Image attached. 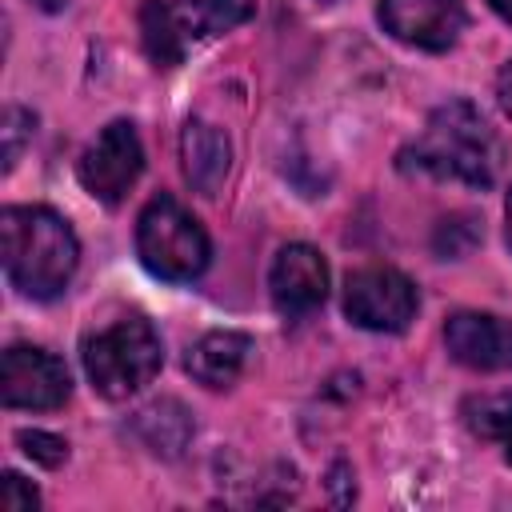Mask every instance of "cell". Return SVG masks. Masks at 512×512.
Listing matches in <instances>:
<instances>
[{
  "mask_svg": "<svg viewBox=\"0 0 512 512\" xmlns=\"http://www.w3.org/2000/svg\"><path fill=\"white\" fill-rule=\"evenodd\" d=\"M0 264L20 296L52 300L80 264L72 224L44 204H12L0 212Z\"/></svg>",
  "mask_w": 512,
  "mask_h": 512,
  "instance_id": "obj_1",
  "label": "cell"
},
{
  "mask_svg": "<svg viewBox=\"0 0 512 512\" xmlns=\"http://www.w3.org/2000/svg\"><path fill=\"white\" fill-rule=\"evenodd\" d=\"M400 168L468 188H492L500 168V140L476 104L452 100L440 104L424 132L400 152Z\"/></svg>",
  "mask_w": 512,
  "mask_h": 512,
  "instance_id": "obj_2",
  "label": "cell"
},
{
  "mask_svg": "<svg viewBox=\"0 0 512 512\" xmlns=\"http://www.w3.org/2000/svg\"><path fill=\"white\" fill-rule=\"evenodd\" d=\"M80 356H84V372H88L92 388L104 400L136 396L144 384H152V376L164 364L160 336L144 316H124V320L92 332L84 340Z\"/></svg>",
  "mask_w": 512,
  "mask_h": 512,
  "instance_id": "obj_3",
  "label": "cell"
},
{
  "mask_svg": "<svg viewBox=\"0 0 512 512\" xmlns=\"http://www.w3.org/2000/svg\"><path fill=\"white\" fill-rule=\"evenodd\" d=\"M136 252L140 264L160 280H196L208 268L212 244L200 220L168 192L152 196L136 220Z\"/></svg>",
  "mask_w": 512,
  "mask_h": 512,
  "instance_id": "obj_4",
  "label": "cell"
},
{
  "mask_svg": "<svg viewBox=\"0 0 512 512\" xmlns=\"http://www.w3.org/2000/svg\"><path fill=\"white\" fill-rule=\"evenodd\" d=\"M416 304H420L416 284L384 264L360 268L344 284V312L352 324L368 332H404L416 316Z\"/></svg>",
  "mask_w": 512,
  "mask_h": 512,
  "instance_id": "obj_5",
  "label": "cell"
},
{
  "mask_svg": "<svg viewBox=\"0 0 512 512\" xmlns=\"http://www.w3.org/2000/svg\"><path fill=\"white\" fill-rule=\"evenodd\" d=\"M140 168H144V148L128 120L104 124L100 136L76 160V176H80L84 192H92L100 204H120L128 196V188L136 184Z\"/></svg>",
  "mask_w": 512,
  "mask_h": 512,
  "instance_id": "obj_6",
  "label": "cell"
},
{
  "mask_svg": "<svg viewBox=\"0 0 512 512\" xmlns=\"http://www.w3.org/2000/svg\"><path fill=\"white\" fill-rule=\"evenodd\" d=\"M68 392H72V380L60 356L32 344H12L0 356V400L8 408L48 412V408H60Z\"/></svg>",
  "mask_w": 512,
  "mask_h": 512,
  "instance_id": "obj_7",
  "label": "cell"
},
{
  "mask_svg": "<svg viewBox=\"0 0 512 512\" xmlns=\"http://www.w3.org/2000/svg\"><path fill=\"white\" fill-rule=\"evenodd\" d=\"M380 28L424 52H448L464 32V0H380L376 4Z\"/></svg>",
  "mask_w": 512,
  "mask_h": 512,
  "instance_id": "obj_8",
  "label": "cell"
},
{
  "mask_svg": "<svg viewBox=\"0 0 512 512\" xmlns=\"http://www.w3.org/2000/svg\"><path fill=\"white\" fill-rule=\"evenodd\" d=\"M444 344L456 364L476 372L512 368V320L492 312H452L444 324Z\"/></svg>",
  "mask_w": 512,
  "mask_h": 512,
  "instance_id": "obj_9",
  "label": "cell"
},
{
  "mask_svg": "<svg viewBox=\"0 0 512 512\" xmlns=\"http://www.w3.org/2000/svg\"><path fill=\"white\" fill-rule=\"evenodd\" d=\"M272 304L284 316H304L328 296V264L312 244H284L268 272Z\"/></svg>",
  "mask_w": 512,
  "mask_h": 512,
  "instance_id": "obj_10",
  "label": "cell"
},
{
  "mask_svg": "<svg viewBox=\"0 0 512 512\" xmlns=\"http://www.w3.org/2000/svg\"><path fill=\"white\" fill-rule=\"evenodd\" d=\"M228 164H232V144H228L224 128H216L208 120H188L180 132V168H184V180L192 184V192L216 196L228 176Z\"/></svg>",
  "mask_w": 512,
  "mask_h": 512,
  "instance_id": "obj_11",
  "label": "cell"
},
{
  "mask_svg": "<svg viewBox=\"0 0 512 512\" xmlns=\"http://www.w3.org/2000/svg\"><path fill=\"white\" fill-rule=\"evenodd\" d=\"M248 352H252V340L244 332H232V328H220V332H208L192 344L188 352V372L192 380H200L204 388H228L244 364H248Z\"/></svg>",
  "mask_w": 512,
  "mask_h": 512,
  "instance_id": "obj_12",
  "label": "cell"
},
{
  "mask_svg": "<svg viewBox=\"0 0 512 512\" xmlns=\"http://www.w3.org/2000/svg\"><path fill=\"white\" fill-rule=\"evenodd\" d=\"M140 40L156 68H176L184 60L188 32L172 8V0H144L140 4Z\"/></svg>",
  "mask_w": 512,
  "mask_h": 512,
  "instance_id": "obj_13",
  "label": "cell"
},
{
  "mask_svg": "<svg viewBox=\"0 0 512 512\" xmlns=\"http://www.w3.org/2000/svg\"><path fill=\"white\" fill-rule=\"evenodd\" d=\"M136 432L156 456H180L184 444L192 440V416L180 400H156L136 412Z\"/></svg>",
  "mask_w": 512,
  "mask_h": 512,
  "instance_id": "obj_14",
  "label": "cell"
},
{
  "mask_svg": "<svg viewBox=\"0 0 512 512\" xmlns=\"http://www.w3.org/2000/svg\"><path fill=\"white\" fill-rule=\"evenodd\" d=\"M188 36H216L252 16V0H172Z\"/></svg>",
  "mask_w": 512,
  "mask_h": 512,
  "instance_id": "obj_15",
  "label": "cell"
},
{
  "mask_svg": "<svg viewBox=\"0 0 512 512\" xmlns=\"http://www.w3.org/2000/svg\"><path fill=\"white\" fill-rule=\"evenodd\" d=\"M464 424L484 440H500L512 428V396L508 392H492V396L464 400Z\"/></svg>",
  "mask_w": 512,
  "mask_h": 512,
  "instance_id": "obj_16",
  "label": "cell"
},
{
  "mask_svg": "<svg viewBox=\"0 0 512 512\" xmlns=\"http://www.w3.org/2000/svg\"><path fill=\"white\" fill-rule=\"evenodd\" d=\"M476 240H480V224L472 216H448V220H440V228L432 236V248H436L440 260H460L476 248Z\"/></svg>",
  "mask_w": 512,
  "mask_h": 512,
  "instance_id": "obj_17",
  "label": "cell"
},
{
  "mask_svg": "<svg viewBox=\"0 0 512 512\" xmlns=\"http://www.w3.org/2000/svg\"><path fill=\"white\" fill-rule=\"evenodd\" d=\"M32 128H36V116H32L28 108H20V104H8V108H4V116H0V140H4V172H12V168H16V160H20L24 144L32 140Z\"/></svg>",
  "mask_w": 512,
  "mask_h": 512,
  "instance_id": "obj_18",
  "label": "cell"
},
{
  "mask_svg": "<svg viewBox=\"0 0 512 512\" xmlns=\"http://www.w3.org/2000/svg\"><path fill=\"white\" fill-rule=\"evenodd\" d=\"M16 440H20V448L36 460V464H44V468H56V464H64V456H68V444L56 436V432H40V428H24V432H16Z\"/></svg>",
  "mask_w": 512,
  "mask_h": 512,
  "instance_id": "obj_19",
  "label": "cell"
},
{
  "mask_svg": "<svg viewBox=\"0 0 512 512\" xmlns=\"http://www.w3.org/2000/svg\"><path fill=\"white\" fill-rule=\"evenodd\" d=\"M36 504H40L36 488L20 472H4V480H0V508L4 512H32Z\"/></svg>",
  "mask_w": 512,
  "mask_h": 512,
  "instance_id": "obj_20",
  "label": "cell"
},
{
  "mask_svg": "<svg viewBox=\"0 0 512 512\" xmlns=\"http://www.w3.org/2000/svg\"><path fill=\"white\" fill-rule=\"evenodd\" d=\"M496 100H500V108L512 116V60L500 68V76H496Z\"/></svg>",
  "mask_w": 512,
  "mask_h": 512,
  "instance_id": "obj_21",
  "label": "cell"
},
{
  "mask_svg": "<svg viewBox=\"0 0 512 512\" xmlns=\"http://www.w3.org/2000/svg\"><path fill=\"white\" fill-rule=\"evenodd\" d=\"M488 4H492V12H496L500 20H508V24H512V0H488Z\"/></svg>",
  "mask_w": 512,
  "mask_h": 512,
  "instance_id": "obj_22",
  "label": "cell"
},
{
  "mask_svg": "<svg viewBox=\"0 0 512 512\" xmlns=\"http://www.w3.org/2000/svg\"><path fill=\"white\" fill-rule=\"evenodd\" d=\"M28 4H36L40 12H60V8H64L68 0H28Z\"/></svg>",
  "mask_w": 512,
  "mask_h": 512,
  "instance_id": "obj_23",
  "label": "cell"
},
{
  "mask_svg": "<svg viewBox=\"0 0 512 512\" xmlns=\"http://www.w3.org/2000/svg\"><path fill=\"white\" fill-rule=\"evenodd\" d=\"M504 220H508L504 236H508V248H512V192H508V204H504Z\"/></svg>",
  "mask_w": 512,
  "mask_h": 512,
  "instance_id": "obj_24",
  "label": "cell"
},
{
  "mask_svg": "<svg viewBox=\"0 0 512 512\" xmlns=\"http://www.w3.org/2000/svg\"><path fill=\"white\" fill-rule=\"evenodd\" d=\"M500 444H504V460H508V464H512V428H508V432H504V436H500Z\"/></svg>",
  "mask_w": 512,
  "mask_h": 512,
  "instance_id": "obj_25",
  "label": "cell"
},
{
  "mask_svg": "<svg viewBox=\"0 0 512 512\" xmlns=\"http://www.w3.org/2000/svg\"><path fill=\"white\" fill-rule=\"evenodd\" d=\"M320 4H336V0H320Z\"/></svg>",
  "mask_w": 512,
  "mask_h": 512,
  "instance_id": "obj_26",
  "label": "cell"
}]
</instances>
